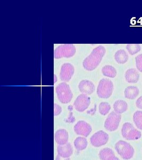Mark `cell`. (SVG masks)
Segmentation results:
<instances>
[{"mask_svg":"<svg viewBox=\"0 0 142 160\" xmlns=\"http://www.w3.org/2000/svg\"><path fill=\"white\" fill-rule=\"evenodd\" d=\"M136 105L137 108L142 109V96H140L137 99V100L136 102Z\"/></svg>","mask_w":142,"mask_h":160,"instance_id":"cell-27","label":"cell"},{"mask_svg":"<svg viewBox=\"0 0 142 160\" xmlns=\"http://www.w3.org/2000/svg\"><path fill=\"white\" fill-rule=\"evenodd\" d=\"M115 149L117 153L123 159H131L134 154V149L133 146L127 142L119 140L115 144Z\"/></svg>","mask_w":142,"mask_h":160,"instance_id":"cell-2","label":"cell"},{"mask_svg":"<svg viewBox=\"0 0 142 160\" xmlns=\"http://www.w3.org/2000/svg\"><path fill=\"white\" fill-rule=\"evenodd\" d=\"M98 155L101 160H110L115 157L113 150L110 148H104L101 149Z\"/></svg>","mask_w":142,"mask_h":160,"instance_id":"cell-19","label":"cell"},{"mask_svg":"<svg viewBox=\"0 0 142 160\" xmlns=\"http://www.w3.org/2000/svg\"><path fill=\"white\" fill-rule=\"evenodd\" d=\"M57 151L58 155L64 158H70L73 154V146L69 142L63 145L58 146Z\"/></svg>","mask_w":142,"mask_h":160,"instance_id":"cell-13","label":"cell"},{"mask_svg":"<svg viewBox=\"0 0 142 160\" xmlns=\"http://www.w3.org/2000/svg\"><path fill=\"white\" fill-rule=\"evenodd\" d=\"M109 136L107 133L99 130L94 133L90 138V143L95 148H99L107 144Z\"/></svg>","mask_w":142,"mask_h":160,"instance_id":"cell-8","label":"cell"},{"mask_svg":"<svg viewBox=\"0 0 142 160\" xmlns=\"http://www.w3.org/2000/svg\"><path fill=\"white\" fill-rule=\"evenodd\" d=\"M54 140L58 145H63L68 142L69 133L66 129H60L54 133Z\"/></svg>","mask_w":142,"mask_h":160,"instance_id":"cell-12","label":"cell"},{"mask_svg":"<svg viewBox=\"0 0 142 160\" xmlns=\"http://www.w3.org/2000/svg\"><path fill=\"white\" fill-rule=\"evenodd\" d=\"M126 48L128 52L131 55H134L139 52L141 49V47L140 44H129L127 45Z\"/></svg>","mask_w":142,"mask_h":160,"instance_id":"cell-24","label":"cell"},{"mask_svg":"<svg viewBox=\"0 0 142 160\" xmlns=\"http://www.w3.org/2000/svg\"><path fill=\"white\" fill-rule=\"evenodd\" d=\"M121 134L124 138L128 140H138L142 137L140 131L137 130L132 124L126 122L123 124Z\"/></svg>","mask_w":142,"mask_h":160,"instance_id":"cell-5","label":"cell"},{"mask_svg":"<svg viewBox=\"0 0 142 160\" xmlns=\"http://www.w3.org/2000/svg\"><path fill=\"white\" fill-rule=\"evenodd\" d=\"M120 160L118 158H117V157H113V158H111V160Z\"/></svg>","mask_w":142,"mask_h":160,"instance_id":"cell-29","label":"cell"},{"mask_svg":"<svg viewBox=\"0 0 142 160\" xmlns=\"http://www.w3.org/2000/svg\"><path fill=\"white\" fill-rule=\"evenodd\" d=\"M113 109L116 113L121 114L127 110V103L124 100H117L113 104Z\"/></svg>","mask_w":142,"mask_h":160,"instance_id":"cell-18","label":"cell"},{"mask_svg":"<svg viewBox=\"0 0 142 160\" xmlns=\"http://www.w3.org/2000/svg\"><path fill=\"white\" fill-rule=\"evenodd\" d=\"M79 89L85 95H91L94 91L95 86L93 82L88 80H82L79 84Z\"/></svg>","mask_w":142,"mask_h":160,"instance_id":"cell-14","label":"cell"},{"mask_svg":"<svg viewBox=\"0 0 142 160\" xmlns=\"http://www.w3.org/2000/svg\"><path fill=\"white\" fill-rule=\"evenodd\" d=\"M54 78H55L54 83H55V82H57V76H56V75H54Z\"/></svg>","mask_w":142,"mask_h":160,"instance_id":"cell-30","label":"cell"},{"mask_svg":"<svg viewBox=\"0 0 142 160\" xmlns=\"http://www.w3.org/2000/svg\"><path fill=\"white\" fill-rule=\"evenodd\" d=\"M133 121L136 127L142 130V111H137L134 114Z\"/></svg>","mask_w":142,"mask_h":160,"instance_id":"cell-22","label":"cell"},{"mask_svg":"<svg viewBox=\"0 0 142 160\" xmlns=\"http://www.w3.org/2000/svg\"><path fill=\"white\" fill-rule=\"evenodd\" d=\"M102 72L104 76L111 78H113L117 75L116 69L112 66H105L102 68Z\"/></svg>","mask_w":142,"mask_h":160,"instance_id":"cell-21","label":"cell"},{"mask_svg":"<svg viewBox=\"0 0 142 160\" xmlns=\"http://www.w3.org/2000/svg\"><path fill=\"white\" fill-rule=\"evenodd\" d=\"M74 73V68L71 64L66 63L62 65L60 71V78L64 82H68Z\"/></svg>","mask_w":142,"mask_h":160,"instance_id":"cell-11","label":"cell"},{"mask_svg":"<svg viewBox=\"0 0 142 160\" xmlns=\"http://www.w3.org/2000/svg\"><path fill=\"white\" fill-rule=\"evenodd\" d=\"M54 115L55 117L60 115L61 113V112H62V108H61L60 106L59 105L57 104H54Z\"/></svg>","mask_w":142,"mask_h":160,"instance_id":"cell-26","label":"cell"},{"mask_svg":"<svg viewBox=\"0 0 142 160\" xmlns=\"http://www.w3.org/2000/svg\"><path fill=\"white\" fill-rule=\"evenodd\" d=\"M73 130L77 135L87 137L91 134L92 131V128L88 122L81 120L77 122L73 127Z\"/></svg>","mask_w":142,"mask_h":160,"instance_id":"cell-9","label":"cell"},{"mask_svg":"<svg viewBox=\"0 0 142 160\" xmlns=\"http://www.w3.org/2000/svg\"><path fill=\"white\" fill-rule=\"evenodd\" d=\"M73 144H74L75 148L77 151H83L88 147V140L86 138V137H78L74 140Z\"/></svg>","mask_w":142,"mask_h":160,"instance_id":"cell-16","label":"cell"},{"mask_svg":"<svg viewBox=\"0 0 142 160\" xmlns=\"http://www.w3.org/2000/svg\"><path fill=\"white\" fill-rule=\"evenodd\" d=\"M91 104V99L89 97L81 94L78 96L74 102V106L76 111L79 112H83L88 109Z\"/></svg>","mask_w":142,"mask_h":160,"instance_id":"cell-10","label":"cell"},{"mask_svg":"<svg viewBox=\"0 0 142 160\" xmlns=\"http://www.w3.org/2000/svg\"><path fill=\"white\" fill-rule=\"evenodd\" d=\"M106 52V49L103 46H100L95 48L90 55L83 61V65L84 68L89 71L95 69L100 63Z\"/></svg>","mask_w":142,"mask_h":160,"instance_id":"cell-1","label":"cell"},{"mask_svg":"<svg viewBox=\"0 0 142 160\" xmlns=\"http://www.w3.org/2000/svg\"><path fill=\"white\" fill-rule=\"evenodd\" d=\"M125 78L127 82L130 83H136L139 81L140 74L135 68H130L126 71Z\"/></svg>","mask_w":142,"mask_h":160,"instance_id":"cell-15","label":"cell"},{"mask_svg":"<svg viewBox=\"0 0 142 160\" xmlns=\"http://www.w3.org/2000/svg\"><path fill=\"white\" fill-rule=\"evenodd\" d=\"M55 160H70V158H64L62 157H60L59 155H57L56 158H55Z\"/></svg>","mask_w":142,"mask_h":160,"instance_id":"cell-28","label":"cell"},{"mask_svg":"<svg viewBox=\"0 0 142 160\" xmlns=\"http://www.w3.org/2000/svg\"><path fill=\"white\" fill-rule=\"evenodd\" d=\"M76 48L73 44H67L59 46L55 49L54 58L60 59L63 57L70 58L75 55Z\"/></svg>","mask_w":142,"mask_h":160,"instance_id":"cell-6","label":"cell"},{"mask_svg":"<svg viewBox=\"0 0 142 160\" xmlns=\"http://www.w3.org/2000/svg\"><path fill=\"white\" fill-rule=\"evenodd\" d=\"M139 88L135 86H129L125 90V96L128 99H134L139 94Z\"/></svg>","mask_w":142,"mask_h":160,"instance_id":"cell-17","label":"cell"},{"mask_svg":"<svg viewBox=\"0 0 142 160\" xmlns=\"http://www.w3.org/2000/svg\"><path fill=\"white\" fill-rule=\"evenodd\" d=\"M115 59L118 64H124L127 62L128 55L124 50H119L115 55Z\"/></svg>","mask_w":142,"mask_h":160,"instance_id":"cell-20","label":"cell"},{"mask_svg":"<svg viewBox=\"0 0 142 160\" xmlns=\"http://www.w3.org/2000/svg\"><path fill=\"white\" fill-rule=\"evenodd\" d=\"M113 90V84L111 80L103 78L98 84L97 94L101 98H109L112 94Z\"/></svg>","mask_w":142,"mask_h":160,"instance_id":"cell-4","label":"cell"},{"mask_svg":"<svg viewBox=\"0 0 142 160\" xmlns=\"http://www.w3.org/2000/svg\"><path fill=\"white\" fill-rule=\"evenodd\" d=\"M135 61L137 68L140 72H142V54H140L136 57Z\"/></svg>","mask_w":142,"mask_h":160,"instance_id":"cell-25","label":"cell"},{"mask_svg":"<svg viewBox=\"0 0 142 160\" xmlns=\"http://www.w3.org/2000/svg\"><path fill=\"white\" fill-rule=\"evenodd\" d=\"M56 92L59 100L62 104H68L73 98V93L68 84L63 82L56 88Z\"/></svg>","mask_w":142,"mask_h":160,"instance_id":"cell-3","label":"cell"},{"mask_svg":"<svg viewBox=\"0 0 142 160\" xmlns=\"http://www.w3.org/2000/svg\"><path fill=\"white\" fill-rule=\"evenodd\" d=\"M121 119V115L116 113L115 111L110 113L104 122V128L107 131L112 132L117 130Z\"/></svg>","mask_w":142,"mask_h":160,"instance_id":"cell-7","label":"cell"},{"mask_svg":"<svg viewBox=\"0 0 142 160\" xmlns=\"http://www.w3.org/2000/svg\"><path fill=\"white\" fill-rule=\"evenodd\" d=\"M111 109V106L107 102H101L98 106L99 113L102 115H106L107 114Z\"/></svg>","mask_w":142,"mask_h":160,"instance_id":"cell-23","label":"cell"}]
</instances>
